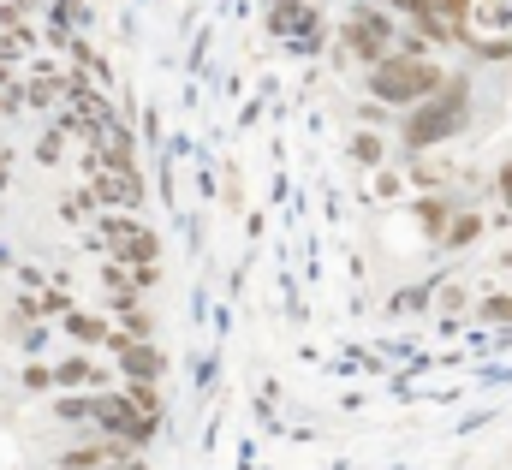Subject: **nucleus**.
<instances>
[{"label":"nucleus","mask_w":512,"mask_h":470,"mask_svg":"<svg viewBox=\"0 0 512 470\" xmlns=\"http://www.w3.org/2000/svg\"><path fill=\"white\" fill-rule=\"evenodd\" d=\"M435 18H447V24H471V0H423Z\"/></svg>","instance_id":"19"},{"label":"nucleus","mask_w":512,"mask_h":470,"mask_svg":"<svg viewBox=\"0 0 512 470\" xmlns=\"http://www.w3.org/2000/svg\"><path fill=\"white\" fill-rule=\"evenodd\" d=\"M60 155H66V131H60V125H54V131H48V137H42V143H36V161H42V167H54V161H60Z\"/></svg>","instance_id":"20"},{"label":"nucleus","mask_w":512,"mask_h":470,"mask_svg":"<svg viewBox=\"0 0 512 470\" xmlns=\"http://www.w3.org/2000/svg\"><path fill=\"white\" fill-rule=\"evenodd\" d=\"M126 459H137L126 441H108V435H78V441L54 447V459H48V465H54V470H114V465H126Z\"/></svg>","instance_id":"6"},{"label":"nucleus","mask_w":512,"mask_h":470,"mask_svg":"<svg viewBox=\"0 0 512 470\" xmlns=\"http://www.w3.org/2000/svg\"><path fill=\"white\" fill-rule=\"evenodd\" d=\"M441 84H447V72H441L435 60H405V54H387L382 66H370V72H364V90H370V102L399 108V114H411L417 102L441 96Z\"/></svg>","instance_id":"2"},{"label":"nucleus","mask_w":512,"mask_h":470,"mask_svg":"<svg viewBox=\"0 0 512 470\" xmlns=\"http://www.w3.org/2000/svg\"><path fill=\"white\" fill-rule=\"evenodd\" d=\"M471 24L489 30V36H507L512 30V0H471Z\"/></svg>","instance_id":"11"},{"label":"nucleus","mask_w":512,"mask_h":470,"mask_svg":"<svg viewBox=\"0 0 512 470\" xmlns=\"http://www.w3.org/2000/svg\"><path fill=\"white\" fill-rule=\"evenodd\" d=\"M399 185H405V179H399V173H376V197H399Z\"/></svg>","instance_id":"24"},{"label":"nucleus","mask_w":512,"mask_h":470,"mask_svg":"<svg viewBox=\"0 0 512 470\" xmlns=\"http://www.w3.org/2000/svg\"><path fill=\"white\" fill-rule=\"evenodd\" d=\"M453 310H465V286H441V316H453Z\"/></svg>","instance_id":"23"},{"label":"nucleus","mask_w":512,"mask_h":470,"mask_svg":"<svg viewBox=\"0 0 512 470\" xmlns=\"http://www.w3.org/2000/svg\"><path fill=\"white\" fill-rule=\"evenodd\" d=\"M108 167H137V137H131V125H114V131H102L96 143H84V179H90V173H108Z\"/></svg>","instance_id":"8"},{"label":"nucleus","mask_w":512,"mask_h":470,"mask_svg":"<svg viewBox=\"0 0 512 470\" xmlns=\"http://www.w3.org/2000/svg\"><path fill=\"white\" fill-rule=\"evenodd\" d=\"M477 238H483V215H477V209H459V215H453V227H447V238H441V244H447V250H471Z\"/></svg>","instance_id":"15"},{"label":"nucleus","mask_w":512,"mask_h":470,"mask_svg":"<svg viewBox=\"0 0 512 470\" xmlns=\"http://www.w3.org/2000/svg\"><path fill=\"white\" fill-rule=\"evenodd\" d=\"M84 250H96L102 262L143 268V262H161V233H149L137 215H96L84 227Z\"/></svg>","instance_id":"3"},{"label":"nucleus","mask_w":512,"mask_h":470,"mask_svg":"<svg viewBox=\"0 0 512 470\" xmlns=\"http://www.w3.org/2000/svg\"><path fill=\"white\" fill-rule=\"evenodd\" d=\"M477 322L483 328H512V292H483L477 298Z\"/></svg>","instance_id":"16"},{"label":"nucleus","mask_w":512,"mask_h":470,"mask_svg":"<svg viewBox=\"0 0 512 470\" xmlns=\"http://www.w3.org/2000/svg\"><path fill=\"white\" fill-rule=\"evenodd\" d=\"M393 42H399V24L387 18V6H376V0H358L346 12V24H340V54L358 60L364 72L382 66L387 54H393Z\"/></svg>","instance_id":"4"},{"label":"nucleus","mask_w":512,"mask_h":470,"mask_svg":"<svg viewBox=\"0 0 512 470\" xmlns=\"http://www.w3.org/2000/svg\"><path fill=\"white\" fill-rule=\"evenodd\" d=\"M495 191H501V209H507V221H512V161L495 173Z\"/></svg>","instance_id":"22"},{"label":"nucleus","mask_w":512,"mask_h":470,"mask_svg":"<svg viewBox=\"0 0 512 470\" xmlns=\"http://www.w3.org/2000/svg\"><path fill=\"white\" fill-rule=\"evenodd\" d=\"M48 340H54V322H36V328H24V357H42V352H48Z\"/></svg>","instance_id":"21"},{"label":"nucleus","mask_w":512,"mask_h":470,"mask_svg":"<svg viewBox=\"0 0 512 470\" xmlns=\"http://www.w3.org/2000/svg\"><path fill=\"white\" fill-rule=\"evenodd\" d=\"M6 185H12V155L0 149V191H6Z\"/></svg>","instance_id":"25"},{"label":"nucleus","mask_w":512,"mask_h":470,"mask_svg":"<svg viewBox=\"0 0 512 470\" xmlns=\"http://www.w3.org/2000/svg\"><path fill=\"white\" fill-rule=\"evenodd\" d=\"M114 369H120V387H161L167 357H161V346L149 340V346H126V352H114Z\"/></svg>","instance_id":"9"},{"label":"nucleus","mask_w":512,"mask_h":470,"mask_svg":"<svg viewBox=\"0 0 512 470\" xmlns=\"http://www.w3.org/2000/svg\"><path fill=\"white\" fill-rule=\"evenodd\" d=\"M465 119H471V78L459 72V78H447V84H441V96L417 102L411 114L399 119V149L417 161V155L441 149L447 137H459V131H465Z\"/></svg>","instance_id":"1"},{"label":"nucleus","mask_w":512,"mask_h":470,"mask_svg":"<svg viewBox=\"0 0 512 470\" xmlns=\"http://www.w3.org/2000/svg\"><path fill=\"white\" fill-rule=\"evenodd\" d=\"M453 215H459V203H453L447 191H429V197H417V227H423L429 238H447Z\"/></svg>","instance_id":"10"},{"label":"nucleus","mask_w":512,"mask_h":470,"mask_svg":"<svg viewBox=\"0 0 512 470\" xmlns=\"http://www.w3.org/2000/svg\"><path fill=\"white\" fill-rule=\"evenodd\" d=\"M18 387H24L30 399H54V363H48V357H24Z\"/></svg>","instance_id":"12"},{"label":"nucleus","mask_w":512,"mask_h":470,"mask_svg":"<svg viewBox=\"0 0 512 470\" xmlns=\"http://www.w3.org/2000/svg\"><path fill=\"white\" fill-rule=\"evenodd\" d=\"M304 18H310V0H268V30L274 36H298Z\"/></svg>","instance_id":"13"},{"label":"nucleus","mask_w":512,"mask_h":470,"mask_svg":"<svg viewBox=\"0 0 512 470\" xmlns=\"http://www.w3.org/2000/svg\"><path fill=\"white\" fill-rule=\"evenodd\" d=\"M0 268H12V256H6V244H0Z\"/></svg>","instance_id":"27"},{"label":"nucleus","mask_w":512,"mask_h":470,"mask_svg":"<svg viewBox=\"0 0 512 470\" xmlns=\"http://www.w3.org/2000/svg\"><path fill=\"white\" fill-rule=\"evenodd\" d=\"M84 191H90L96 215H137V209H143V197H149L143 167H108V173H90V179H84Z\"/></svg>","instance_id":"5"},{"label":"nucleus","mask_w":512,"mask_h":470,"mask_svg":"<svg viewBox=\"0 0 512 470\" xmlns=\"http://www.w3.org/2000/svg\"><path fill=\"white\" fill-rule=\"evenodd\" d=\"M310 6H322V0H310Z\"/></svg>","instance_id":"28"},{"label":"nucleus","mask_w":512,"mask_h":470,"mask_svg":"<svg viewBox=\"0 0 512 470\" xmlns=\"http://www.w3.org/2000/svg\"><path fill=\"white\" fill-rule=\"evenodd\" d=\"M54 334H66L72 340V352H114V322L102 316V310H72L66 322H54Z\"/></svg>","instance_id":"7"},{"label":"nucleus","mask_w":512,"mask_h":470,"mask_svg":"<svg viewBox=\"0 0 512 470\" xmlns=\"http://www.w3.org/2000/svg\"><path fill=\"white\" fill-rule=\"evenodd\" d=\"M12 280H18V292H42V286H54V274H42L36 262H18V268H12Z\"/></svg>","instance_id":"18"},{"label":"nucleus","mask_w":512,"mask_h":470,"mask_svg":"<svg viewBox=\"0 0 512 470\" xmlns=\"http://www.w3.org/2000/svg\"><path fill=\"white\" fill-rule=\"evenodd\" d=\"M465 54H471V60H483V66L512 60V36H471V42H465Z\"/></svg>","instance_id":"17"},{"label":"nucleus","mask_w":512,"mask_h":470,"mask_svg":"<svg viewBox=\"0 0 512 470\" xmlns=\"http://www.w3.org/2000/svg\"><path fill=\"white\" fill-rule=\"evenodd\" d=\"M114 470H149V459H143V453H137V459H126V465H114Z\"/></svg>","instance_id":"26"},{"label":"nucleus","mask_w":512,"mask_h":470,"mask_svg":"<svg viewBox=\"0 0 512 470\" xmlns=\"http://www.w3.org/2000/svg\"><path fill=\"white\" fill-rule=\"evenodd\" d=\"M352 161L382 173V167H387V137H382V131H352Z\"/></svg>","instance_id":"14"}]
</instances>
